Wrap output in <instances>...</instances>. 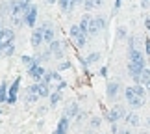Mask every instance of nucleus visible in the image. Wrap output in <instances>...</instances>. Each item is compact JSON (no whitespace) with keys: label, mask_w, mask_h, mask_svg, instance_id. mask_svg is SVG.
Here are the masks:
<instances>
[{"label":"nucleus","mask_w":150,"mask_h":134,"mask_svg":"<svg viewBox=\"0 0 150 134\" xmlns=\"http://www.w3.org/2000/svg\"><path fill=\"white\" fill-rule=\"evenodd\" d=\"M146 69V60L145 54L135 47V39L130 37V47H128V73L134 78V82H137V78L141 77V73Z\"/></svg>","instance_id":"f257e3e1"},{"label":"nucleus","mask_w":150,"mask_h":134,"mask_svg":"<svg viewBox=\"0 0 150 134\" xmlns=\"http://www.w3.org/2000/svg\"><path fill=\"white\" fill-rule=\"evenodd\" d=\"M124 97H126V102H128L134 110L141 108L143 104H145V99H141V97H137V95H135L134 86H132V88H126V90H124Z\"/></svg>","instance_id":"f03ea898"},{"label":"nucleus","mask_w":150,"mask_h":134,"mask_svg":"<svg viewBox=\"0 0 150 134\" xmlns=\"http://www.w3.org/2000/svg\"><path fill=\"white\" fill-rule=\"evenodd\" d=\"M104 28H106V19H104L102 15L91 17V22H89V36H96V34H100Z\"/></svg>","instance_id":"7ed1b4c3"},{"label":"nucleus","mask_w":150,"mask_h":134,"mask_svg":"<svg viewBox=\"0 0 150 134\" xmlns=\"http://www.w3.org/2000/svg\"><path fill=\"white\" fill-rule=\"evenodd\" d=\"M126 108L124 106H120V104H115V106H111V110H109V114H108V119H109V123H117V121L120 119H126Z\"/></svg>","instance_id":"20e7f679"},{"label":"nucleus","mask_w":150,"mask_h":134,"mask_svg":"<svg viewBox=\"0 0 150 134\" xmlns=\"http://www.w3.org/2000/svg\"><path fill=\"white\" fill-rule=\"evenodd\" d=\"M22 21H24V24L26 26H33L35 24V21H37V6H30L26 11H24V17H22Z\"/></svg>","instance_id":"39448f33"},{"label":"nucleus","mask_w":150,"mask_h":134,"mask_svg":"<svg viewBox=\"0 0 150 134\" xmlns=\"http://www.w3.org/2000/svg\"><path fill=\"white\" fill-rule=\"evenodd\" d=\"M71 37H72V41L76 43L78 47H83V45H85V34L80 30V26H78V24L71 26Z\"/></svg>","instance_id":"423d86ee"},{"label":"nucleus","mask_w":150,"mask_h":134,"mask_svg":"<svg viewBox=\"0 0 150 134\" xmlns=\"http://www.w3.org/2000/svg\"><path fill=\"white\" fill-rule=\"evenodd\" d=\"M41 43H45V30H43V26H39L32 32V47L33 49H39Z\"/></svg>","instance_id":"0eeeda50"},{"label":"nucleus","mask_w":150,"mask_h":134,"mask_svg":"<svg viewBox=\"0 0 150 134\" xmlns=\"http://www.w3.org/2000/svg\"><path fill=\"white\" fill-rule=\"evenodd\" d=\"M13 39H15V32L11 28H2V52L13 43Z\"/></svg>","instance_id":"6e6552de"},{"label":"nucleus","mask_w":150,"mask_h":134,"mask_svg":"<svg viewBox=\"0 0 150 134\" xmlns=\"http://www.w3.org/2000/svg\"><path fill=\"white\" fill-rule=\"evenodd\" d=\"M28 75L35 80V82H41L43 77H45V69L39 65V63H35V65H32V67H28Z\"/></svg>","instance_id":"1a4fd4ad"},{"label":"nucleus","mask_w":150,"mask_h":134,"mask_svg":"<svg viewBox=\"0 0 150 134\" xmlns=\"http://www.w3.org/2000/svg\"><path fill=\"white\" fill-rule=\"evenodd\" d=\"M48 50H50V54L54 56V58H61L63 56V45L59 41H52L48 45Z\"/></svg>","instance_id":"9d476101"},{"label":"nucleus","mask_w":150,"mask_h":134,"mask_svg":"<svg viewBox=\"0 0 150 134\" xmlns=\"http://www.w3.org/2000/svg\"><path fill=\"white\" fill-rule=\"evenodd\" d=\"M119 90H120V84L119 82H109L108 84V88H106V93H108V99H117L119 95Z\"/></svg>","instance_id":"9b49d317"},{"label":"nucleus","mask_w":150,"mask_h":134,"mask_svg":"<svg viewBox=\"0 0 150 134\" xmlns=\"http://www.w3.org/2000/svg\"><path fill=\"white\" fill-rule=\"evenodd\" d=\"M19 84H21V78H17L13 84H11V88H9V97H8V102L9 104H13L17 101V93H19Z\"/></svg>","instance_id":"f8f14e48"},{"label":"nucleus","mask_w":150,"mask_h":134,"mask_svg":"<svg viewBox=\"0 0 150 134\" xmlns=\"http://www.w3.org/2000/svg\"><path fill=\"white\" fill-rule=\"evenodd\" d=\"M41 26H43V30H45V43L50 45L52 41H56V39H54V30H52L50 22H45V24H41Z\"/></svg>","instance_id":"ddd939ff"},{"label":"nucleus","mask_w":150,"mask_h":134,"mask_svg":"<svg viewBox=\"0 0 150 134\" xmlns=\"http://www.w3.org/2000/svg\"><path fill=\"white\" fill-rule=\"evenodd\" d=\"M67 130H69V118L63 115L59 119V123H57V129L54 130V134H67Z\"/></svg>","instance_id":"4468645a"},{"label":"nucleus","mask_w":150,"mask_h":134,"mask_svg":"<svg viewBox=\"0 0 150 134\" xmlns=\"http://www.w3.org/2000/svg\"><path fill=\"white\" fill-rule=\"evenodd\" d=\"M78 114H80L78 102H71V104H69V108H65V114H63V115H67V118L71 119V118H76Z\"/></svg>","instance_id":"2eb2a0df"},{"label":"nucleus","mask_w":150,"mask_h":134,"mask_svg":"<svg viewBox=\"0 0 150 134\" xmlns=\"http://www.w3.org/2000/svg\"><path fill=\"white\" fill-rule=\"evenodd\" d=\"M89 22H91V15H83V17H82V21L78 22L80 30H82L85 36H89Z\"/></svg>","instance_id":"dca6fc26"},{"label":"nucleus","mask_w":150,"mask_h":134,"mask_svg":"<svg viewBox=\"0 0 150 134\" xmlns=\"http://www.w3.org/2000/svg\"><path fill=\"white\" fill-rule=\"evenodd\" d=\"M37 84V93L39 97H50V86L45 82H35Z\"/></svg>","instance_id":"f3484780"},{"label":"nucleus","mask_w":150,"mask_h":134,"mask_svg":"<svg viewBox=\"0 0 150 134\" xmlns=\"http://www.w3.org/2000/svg\"><path fill=\"white\" fill-rule=\"evenodd\" d=\"M126 123H128L130 127H139L141 119H139V115H137L135 112H130L128 115H126Z\"/></svg>","instance_id":"a211bd4d"},{"label":"nucleus","mask_w":150,"mask_h":134,"mask_svg":"<svg viewBox=\"0 0 150 134\" xmlns=\"http://www.w3.org/2000/svg\"><path fill=\"white\" fill-rule=\"evenodd\" d=\"M57 2H59L61 11H71L74 8V0H57Z\"/></svg>","instance_id":"6ab92c4d"},{"label":"nucleus","mask_w":150,"mask_h":134,"mask_svg":"<svg viewBox=\"0 0 150 134\" xmlns=\"http://www.w3.org/2000/svg\"><path fill=\"white\" fill-rule=\"evenodd\" d=\"M134 91H135V95L141 97V99L146 97V88H145L143 84H135V86H134Z\"/></svg>","instance_id":"aec40b11"},{"label":"nucleus","mask_w":150,"mask_h":134,"mask_svg":"<svg viewBox=\"0 0 150 134\" xmlns=\"http://www.w3.org/2000/svg\"><path fill=\"white\" fill-rule=\"evenodd\" d=\"M59 101H61V91H59V90L52 91V95H50V106H56Z\"/></svg>","instance_id":"412c9836"},{"label":"nucleus","mask_w":150,"mask_h":134,"mask_svg":"<svg viewBox=\"0 0 150 134\" xmlns=\"http://www.w3.org/2000/svg\"><path fill=\"white\" fill-rule=\"evenodd\" d=\"M98 4H100V0H85V2H83V6H85V9H87V11H91L93 8H96Z\"/></svg>","instance_id":"4be33fe9"},{"label":"nucleus","mask_w":150,"mask_h":134,"mask_svg":"<svg viewBox=\"0 0 150 134\" xmlns=\"http://www.w3.org/2000/svg\"><path fill=\"white\" fill-rule=\"evenodd\" d=\"M8 101V95H6V82H0V102Z\"/></svg>","instance_id":"5701e85b"},{"label":"nucleus","mask_w":150,"mask_h":134,"mask_svg":"<svg viewBox=\"0 0 150 134\" xmlns=\"http://www.w3.org/2000/svg\"><path fill=\"white\" fill-rule=\"evenodd\" d=\"M98 60H100V52H93V54L87 56V60H85V62H87V63H95V62H98Z\"/></svg>","instance_id":"b1692460"},{"label":"nucleus","mask_w":150,"mask_h":134,"mask_svg":"<svg viewBox=\"0 0 150 134\" xmlns=\"http://www.w3.org/2000/svg\"><path fill=\"white\" fill-rule=\"evenodd\" d=\"M100 123H102V121H100V118H91V121H89V127H91V129H98V127H100Z\"/></svg>","instance_id":"393cba45"},{"label":"nucleus","mask_w":150,"mask_h":134,"mask_svg":"<svg viewBox=\"0 0 150 134\" xmlns=\"http://www.w3.org/2000/svg\"><path fill=\"white\" fill-rule=\"evenodd\" d=\"M17 4H19V8H21L22 11H26V9H28V8L32 6V4H30V0H19Z\"/></svg>","instance_id":"a878e982"},{"label":"nucleus","mask_w":150,"mask_h":134,"mask_svg":"<svg viewBox=\"0 0 150 134\" xmlns=\"http://www.w3.org/2000/svg\"><path fill=\"white\" fill-rule=\"evenodd\" d=\"M13 52H15V45H13V43H11V45L8 47V49H6V50H4V56H11V54H13Z\"/></svg>","instance_id":"bb28decb"},{"label":"nucleus","mask_w":150,"mask_h":134,"mask_svg":"<svg viewBox=\"0 0 150 134\" xmlns=\"http://www.w3.org/2000/svg\"><path fill=\"white\" fill-rule=\"evenodd\" d=\"M117 37H119V39H124V37H126V28H124V26H120V28H119Z\"/></svg>","instance_id":"cd10ccee"},{"label":"nucleus","mask_w":150,"mask_h":134,"mask_svg":"<svg viewBox=\"0 0 150 134\" xmlns=\"http://www.w3.org/2000/svg\"><path fill=\"white\" fill-rule=\"evenodd\" d=\"M145 45H146V47H145V49H146V54L150 56V37H148L146 41H145Z\"/></svg>","instance_id":"c85d7f7f"},{"label":"nucleus","mask_w":150,"mask_h":134,"mask_svg":"<svg viewBox=\"0 0 150 134\" xmlns=\"http://www.w3.org/2000/svg\"><path fill=\"white\" fill-rule=\"evenodd\" d=\"M117 134H132V130H130V129H119Z\"/></svg>","instance_id":"c756f323"},{"label":"nucleus","mask_w":150,"mask_h":134,"mask_svg":"<svg viewBox=\"0 0 150 134\" xmlns=\"http://www.w3.org/2000/svg\"><path fill=\"white\" fill-rule=\"evenodd\" d=\"M141 6H143V8H148V6H150V0H141Z\"/></svg>","instance_id":"7c9ffc66"},{"label":"nucleus","mask_w":150,"mask_h":134,"mask_svg":"<svg viewBox=\"0 0 150 134\" xmlns=\"http://www.w3.org/2000/svg\"><path fill=\"white\" fill-rule=\"evenodd\" d=\"M85 2V0H74V6H76V4H83Z\"/></svg>","instance_id":"2f4dec72"},{"label":"nucleus","mask_w":150,"mask_h":134,"mask_svg":"<svg viewBox=\"0 0 150 134\" xmlns=\"http://www.w3.org/2000/svg\"><path fill=\"white\" fill-rule=\"evenodd\" d=\"M48 2H50V4H54V2H56V0H48Z\"/></svg>","instance_id":"473e14b6"},{"label":"nucleus","mask_w":150,"mask_h":134,"mask_svg":"<svg viewBox=\"0 0 150 134\" xmlns=\"http://www.w3.org/2000/svg\"><path fill=\"white\" fill-rule=\"evenodd\" d=\"M148 127H150V118H148Z\"/></svg>","instance_id":"72a5a7b5"},{"label":"nucleus","mask_w":150,"mask_h":134,"mask_svg":"<svg viewBox=\"0 0 150 134\" xmlns=\"http://www.w3.org/2000/svg\"><path fill=\"white\" fill-rule=\"evenodd\" d=\"M87 134H91V132H87Z\"/></svg>","instance_id":"f704fd0d"}]
</instances>
